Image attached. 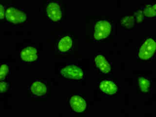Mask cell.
Instances as JSON below:
<instances>
[{"instance_id":"cell-1","label":"cell","mask_w":156,"mask_h":117,"mask_svg":"<svg viewBox=\"0 0 156 117\" xmlns=\"http://www.w3.org/2000/svg\"><path fill=\"white\" fill-rule=\"evenodd\" d=\"M60 74L64 78L72 80H82L85 77L82 68L75 63H68L59 68Z\"/></svg>"},{"instance_id":"cell-2","label":"cell","mask_w":156,"mask_h":117,"mask_svg":"<svg viewBox=\"0 0 156 117\" xmlns=\"http://www.w3.org/2000/svg\"><path fill=\"white\" fill-rule=\"evenodd\" d=\"M112 24L106 20H99L94 24V40L99 41L104 40L111 34Z\"/></svg>"},{"instance_id":"cell-3","label":"cell","mask_w":156,"mask_h":117,"mask_svg":"<svg viewBox=\"0 0 156 117\" xmlns=\"http://www.w3.org/2000/svg\"><path fill=\"white\" fill-rule=\"evenodd\" d=\"M156 48V41L152 37H149L144 41L138 48V56L141 60H149L155 54Z\"/></svg>"},{"instance_id":"cell-4","label":"cell","mask_w":156,"mask_h":117,"mask_svg":"<svg viewBox=\"0 0 156 117\" xmlns=\"http://www.w3.org/2000/svg\"><path fill=\"white\" fill-rule=\"evenodd\" d=\"M5 17L7 21L14 24L23 23L27 21V15L23 10L13 5L6 8Z\"/></svg>"},{"instance_id":"cell-5","label":"cell","mask_w":156,"mask_h":117,"mask_svg":"<svg viewBox=\"0 0 156 117\" xmlns=\"http://www.w3.org/2000/svg\"><path fill=\"white\" fill-rule=\"evenodd\" d=\"M46 15L52 22L58 23L62 17V9L58 2L49 1L46 5Z\"/></svg>"},{"instance_id":"cell-6","label":"cell","mask_w":156,"mask_h":117,"mask_svg":"<svg viewBox=\"0 0 156 117\" xmlns=\"http://www.w3.org/2000/svg\"><path fill=\"white\" fill-rule=\"evenodd\" d=\"M74 39L72 36L64 35L61 36L58 39L56 48L61 53H66L72 50L73 48Z\"/></svg>"},{"instance_id":"cell-7","label":"cell","mask_w":156,"mask_h":117,"mask_svg":"<svg viewBox=\"0 0 156 117\" xmlns=\"http://www.w3.org/2000/svg\"><path fill=\"white\" fill-rule=\"evenodd\" d=\"M20 54L21 59L25 62H34L38 60V51L35 46L30 45L22 48Z\"/></svg>"},{"instance_id":"cell-8","label":"cell","mask_w":156,"mask_h":117,"mask_svg":"<svg viewBox=\"0 0 156 117\" xmlns=\"http://www.w3.org/2000/svg\"><path fill=\"white\" fill-rule=\"evenodd\" d=\"M30 91L34 96L44 97L48 92V85L44 80H37L31 84Z\"/></svg>"},{"instance_id":"cell-9","label":"cell","mask_w":156,"mask_h":117,"mask_svg":"<svg viewBox=\"0 0 156 117\" xmlns=\"http://www.w3.org/2000/svg\"><path fill=\"white\" fill-rule=\"evenodd\" d=\"M69 101L71 107L75 112L81 113L87 109V103L85 100L78 94L72 95Z\"/></svg>"},{"instance_id":"cell-10","label":"cell","mask_w":156,"mask_h":117,"mask_svg":"<svg viewBox=\"0 0 156 117\" xmlns=\"http://www.w3.org/2000/svg\"><path fill=\"white\" fill-rule=\"evenodd\" d=\"M95 62L97 67L99 70L104 74L110 72L112 66L108 60L104 55H97L95 57Z\"/></svg>"},{"instance_id":"cell-11","label":"cell","mask_w":156,"mask_h":117,"mask_svg":"<svg viewBox=\"0 0 156 117\" xmlns=\"http://www.w3.org/2000/svg\"><path fill=\"white\" fill-rule=\"evenodd\" d=\"M100 88L102 92L107 95H113L118 91V87L116 83L110 80H105L101 83Z\"/></svg>"},{"instance_id":"cell-12","label":"cell","mask_w":156,"mask_h":117,"mask_svg":"<svg viewBox=\"0 0 156 117\" xmlns=\"http://www.w3.org/2000/svg\"><path fill=\"white\" fill-rule=\"evenodd\" d=\"M139 87L143 92H147L151 87V80L150 79L144 76L139 77L138 80Z\"/></svg>"},{"instance_id":"cell-13","label":"cell","mask_w":156,"mask_h":117,"mask_svg":"<svg viewBox=\"0 0 156 117\" xmlns=\"http://www.w3.org/2000/svg\"><path fill=\"white\" fill-rule=\"evenodd\" d=\"M156 5H147L144 7V15L146 18H153L156 15Z\"/></svg>"},{"instance_id":"cell-14","label":"cell","mask_w":156,"mask_h":117,"mask_svg":"<svg viewBox=\"0 0 156 117\" xmlns=\"http://www.w3.org/2000/svg\"><path fill=\"white\" fill-rule=\"evenodd\" d=\"M135 22V20L132 16H126L121 20V23L122 26L128 29L132 28L134 27Z\"/></svg>"},{"instance_id":"cell-15","label":"cell","mask_w":156,"mask_h":117,"mask_svg":"<svg viewBox=\"0 0 156 117\" xmlns=\"http://www.w3.org/2000/svg\"><path fill=\"white\" fill-rule=\"evenodd\" d=\"M10 71V67L9 65L5 63H2L0 69V79L2 80L5 79L9 75Z\"/></svg>"},{"instance_id":"cell-16","label":"cell","mask_w":156,"mask_h":117,"mask_svg":"<svg viewBox=\"0 0 156 117\" xmlns=\"http://www.w3.org/2000/svg\"><path fill=\"white\" fill-rule=\"evenodd\" d=\"M134 19L135 20V21L138 23H141L143 22L144 18V9H140L136 10L134 15Z\"/></svg>"},{"instance_id":"cell-17","label":"cell","mask_w":156,"mask_h":117,"mask_svg":"<svg viewBox=\"0 0 156 117\" xmlns=\"http://www.w3.org/2000/svg\"><path fill=\"white\" fill-rule=\"evenodd\" d=\"M9 83H6V82H3L1 80V84H0V90H1V93H3L6 91V90L9 88Z\"/></svg>"},{"instance_id":"cell-18","label":"cell","mask_w":156,"mask_h":117,"mask_svg":"<svg viewBox=\"0 0 156 117\" xmlns=\"http://www.w3.org/2000/svg\"><path fill=\"white\" fill-rule=\"evenodd\" d=\"M1 12H0V17L2 20L5 19V12H6V8L5 5H1Z\"/></svg>"}]
</instances>
